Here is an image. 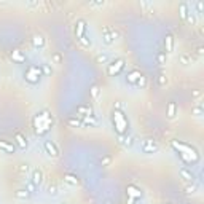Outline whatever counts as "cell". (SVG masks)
I'll use <instances>...</instances> for the list:
<instances>
[{
  "label": "cell",
  "instance_id": "cell-33",
  "mask_svg": "<svg viewBox=\"0 0 204 204\" xmlns=\"http://www.w3.org/2000/svg\"><path fill=\"white\" fill-rule=\"evenodd\" d=\"M166 81H168V80H166V77L161 75V77H160V85H166Z\"/></svg>",
  "mask_w": 204,
  "mask_h": 204
},
{
  "label": "cell",
  "instance_id": "cell-3",
  "mask_svg": "<svg viewBox=\"0 0 204 204\" xmlns=\"http://www.w3.org/2000/svg\"><path fill=\"white\" fill-rule=\"evenodd\" d=\"M113 123H115V126H116L118 134H123V133L126 131V128H128V121H126L124 115H123L121 112H120V110H115V112H113Z\"/></svg>",
  "mask_w": 204,
  "mask_h": 204
},
{
  "label": "cell",
  "instance_id": "cell-25",
  "mask_svg": "<svg viewBox=\"0 0 204 204\" xmlns=\"http://www.w3.org/2000/svg\"><path fill=\"white\" fill-rule=\"evenodd\" d=\"M40 69H42V73H43V75H51V73H53V70H51V67L48 66V64H43Z\"/></svg>",
  "mask_w": 204,
  "mask_h": 204
},
{
  "label": "cell",
  "instance_id": "cell-24",
  "mask_svg": "<svg viewBox=\"0 0 204 204\" xmlns=\"http://www.w3.org/2000/svg\"><path fill=\"white\" fill-rule=\"evenodd\" d=\"M179 61H180L182 66H188V64H190V56H188V54H182V56L179 58Z\"/></svg>",
  "mask_w": 204,
  "mask_h": 204
},
{
  "label": "cell",
  "instance_id": "cell-28",
  "mask_svg": "<svg viewBox=\"0 0 204 204\" xmlns=\"http://www.w3.org/2000/svg\"><path fill=\"white\" fill-rule=\"evenodd\" d=\"M53 59H54V62H56V64H59L62 61V56H61L59 53H56V54H53Z\"/></svg>",
  "mask_w": 204,
  "mask_h": 204
},
{
  "label": "cell",
  "instance_id": "cell-31",
  "mask_svg": "<svg viewBox=\"0 0 204 204\" xmlns=\"http://www.w3.org/2000/svg\"><path fill=\"white\" fill-rule=\"evenodd\" d=\"M193 113L196 115V116H199V115H201V107H196V108L193 110Z\"/></svg>",
  "mask_w": 204,
  "mask_h": 204
},
{
  "label": "cell",
  "instance_id": "cell-22",
  "mask_svg": "<svg viewBox=\"0 0 204 204\" xmlns=\"http://www.w3.org/2000/svg\"><path fill=\"white\" fill-rule=\"evenodd\" d=\"M188 13H190V11H188V5H187V3H182V5H180V16L187 19V18H188Z\"/></svg>",
  "mask_w": 204,
  "mask_h": 204
},
{
  "label": "cell",
  "instance_id": "cell-35",
  "mask_svg": "<svg viewBox=\"0 0 204 204\" xmlns=\"http://www.w3.org/2000/svg\"><path fill=\"white\" fill-rule=\"evenodd\" d=\"M92 94H94V96L97 94V88H96V86H92Z\"/></svg>",
  "mask_w": 204,
  "mask_h": 204
},
{
  "label": "cell",
  "instance_id": "cell-15",
  "mask_svg": "<svg viewBox=\"0 0 204 204\" xmlns=\"http://www.w3.org/2000/svg\"><path fill=\"white\" fill-rule=\"evenodd\" d=\"M32 42H34L35 48H43V46H45V39H43L42 35H35Z\"/></svg>",
  "mask_w": 204,
  "mask_h": 204
},
{
  "label": "cell",
  "instance_id": "cell-30",
  "mask_svg": "<svg viewBox=\"0 0 204 204\" xmlns=\"http://www.w3.org/2000/svg\"><path fill=\"white\" fill-rule=\"evenodd\" d=\"M97 62H107V56H105V54H99V56H97Z\"/></svg>",
  "mask_w": 204,
  "mask_h": 204
},
{
  "label": "cell",
  "instance_id": "cell-20",
  "mask_svg": "<svg viewBox=\"0 0 204 204\" xmlns=\"http://www.w3.org/2000/svg\"><path fill=\"white\" fill-rule=\"evenodd\" d=\"M166 51H172V48H174V39H172V35H168L166 37Z\"/></svg>",
  "mask_w": 204,
  "mask_h": 204
},
{
  "label": "cell",
  "instance_id": "cell-1",
  "mask_svg": "<svg viewBox=\"0 0 204 204\" xmlns=\"http://www.w3.org/2000/svg\"><path fill=\"white\" fill-rule=\"evenodd\" d=\"M51 124H53V120L50 118V115L46 112L40 113L39 116L35 118V129H37V133H39V134L46 133L51 128Z\"/></svg>",
  "mask_w": 204,
  "mask_h": 204
},
{
  "label": "cell",
  "instance_id": "cell-6",
  "mask_svg": "<svg viewBox=\"0 0 204 204\" xmlns=\"http://www.w3.org/2000/svg\"><path fill=\"white\" fill-rule=\"evenodd\" d=\"M102 34H104V43L105 45H112L115 40H116V32L115 31H112V29H108V27H104L102 29Z\"/></svg>",
  "mask_w": 204,
  "mask_h": 204
},
{
  "label": "cell",
  "instance_id": "cell-12",
  "mask_svg": "<svg viewBox=\"0 0 204 204\" xmlns=\"http://www.w3.org/2000/svg\"><path fill=\"white\" fill-rule=\"evenodd\" d=\"M180 175H182L185 180H190V182H194V179H196V177H194V174L191 171H188L187 168H182L180 169Z\"/></svg>",
  "mask_w": 204,
  "mask_h": 204
},
{
  "label": "cell",
  "instance_id": "cell-36",
  "mask_svg": "<svg viewBox=\"0 0 204 204\" xmlns=\"http://www.w3.org/2000/svg\"><path fill=\"white\" fill-rule=\"evenodd\" d=\"M166 204H171V202H166Z\"/></svg>",
  "mask_w": 204,
  "mask_h": 204
},
{
  "label": "cell",
  "instance_id": "cell-26",
  "mask_svg": "<svg viewBox=\"0 0 204 204\" xmlns=\"http://www.w3.org/2000/svg\"><path fill=\"white\" fill-rule=\"evenodd\" d=\"M67 123H69L70 126H75V128L81 124V121H80V120H77V118H69V121H67Z\"/></svg>",
  "mask_w": 204,
  "mask_h": 204
},
{
  "label": "cell",
  "instance_id": "cell-34",
  "mask_svg": "<svg viewBox=\"0 0 204 204\" xmlns=\"http://www.w3.org/2000/svg\"><path fill=\"white\" fill-rule=\"evenodd\" d=\"M100 163H102V164L105 166V164H108V163H110V158H108V156H105L104 160H100Z\"/></svg>",
  "mask_w": 204,
  "mask_h": 204
},
{
  "label": "cell",
  "instance_id": "cell-11",
  "mask_svg": "<svg viewBox=\"0 0 204 204\" xmlns=\"http://www.w3.org/2000/svg\"><path fill=\"white\" fill-rule=\"evenodd\" d=\"M85 29H86V26H85V21H83V19L77 21V29H75V32H77V37H78L80 40L83 39V35H85Z\"/></svg>",
  "mask_w": 204,
  "mask_h": 204
},
{
  "label": "cell",
  "instance_id": "cell-19",
  "mask_svg": "<svg viewBox=\"0 0 204 204\" xmlns=\"http://www.w3.org/2000/svg\"><path fill=\"white\" fill-rule=\"evenodd\" d=\"M14 196L18 199H27V198H29V191H27V190H18L14 193Z\"/></svg>",
  "mask_w": 204,
  "mask_h": 204
},
{
  "label": "cell",
  "instance_id": "cell-10",
  "mask_svg": "<svg viewBox=\"0 0 204 204\" xmlns=\"http://www.w3.org/2000/svg\"><path fill=\"white\" fill-rule=\"evenodd\" d=\"M42 180H43V174H42V171L34 169V171H32V183L37 187V185H40V183H42Z\"/></svg>",
  "mask_w": 204,
  "mask_h": 204
},
{
  "label": "cell",
  "instance_id": "cell-14",
  "mask_svg": "<svg viewBox=\"0 0 204 204\" xmlns=\"http://www.w3.org/2000/svg\"><path fill=\"white\" fill-rule=\"evenodd\" d=\"M175 115H177V105H175V102H169L168 104V116L174 118Z\"/></svg>",
  "mask_w": 204,
  "mask_h": 204
},
{
  "label": "cell",
  "instance_id": "cell-16",
  "mask_svg": "<svg viewBox=\"0 0 204 204\" xmlns=\"http://www.w3.org/2000/svg\"><path fill=\"white\" fill-rule=\"evenodd\" d=\"M128 194L131 198H141V191H139L136 187H133V185H129V187H128Z\"/></svg>",
  "mask_w": 204,
  "mask_h": 204
},
{
  "label": "cell",
  "instance_id": "cell-23",
  "mask_svg": "<svg viewBox=\"0 0 204 204\" xmlns=\"http://www.w3.org/2000/svg\"><path fill=\"white\" fill-rule=\"evenodd\" d=\"M46 193H48L50 196H56V194H58V187H56V185H50V187L46 188Z\"/></svg>",
  "mask_w": 204,
  "mask_h": 204
},
{
  "label": "cell",
  "instance_id": "cell-4",
  "mask_svg": "<svg viewBox=\"0 0 204 204\" xmlns=\"http://www.w3.org/2000/svg\"><path fill=\"white\" fill-rule=\"evenodd\" d=\"M43 148H45V153L51 156V158H58L59 156V148L56 147V144L51 142V141H45L43 142Z\"/></svg>",
  "mask_w": 204,
  "mask_h": 204
},
{
  "label": "cell",
  "instance_id": "cell-18",
  "mask_svg": "<svg viewBox=\"0 0 204 204\" xmlns=\"http://www.w3.org/2000/svg\"><path fill=\"white\" fill-rule=\"evenodd\" d=\"M120 139H121V144H123L124 147H131V145L134 144V139H133L131 136H124V137L120 136Z\"/></svg>",
  "mask_w": 204,
  "mask_h": 204
},
{
  "label": "cell",
  "instance_id": "cell-17",
  "mask_svg": "<svg viewBox=\"0 0 204 204\" xmlns=\"http://www.w3.org/2000/svg\"><path fill=\"white\" fill-rule=\"evenodd\" d=\"M11 58H13L16 62H24V61H26V58L22 56V53H21L19 50H14V51L11 53Z\"/></svg>",
  "mask_w": 204,
  "mask_h": 204
},
{
  "label": "cell",
  "instance_id": "cell-27",
  "mask_svg": "<svg viewBox=\"0 0 204 204\" xmlns=\"http://www.w3.org/2000/svg\"><path fill=\"white\" fill-rule=\"evenodd\" d=\"M66 182L70 183V185H77V183H78V180L73 177V175H67V177H66Z\"/></svg>",
  "mask_w": 204,
  "mask_h": 204
},
{
  "label": "cell",
  "instance_id": "cell-9",
  "mask_svg": "<svg viewBox=\"0 0 204 204\" xmlns=\"http://www.w3.org/2000/svg\"><path fill=\"white\" fill-rule=\"evenodd\" d=\"M0 150H3L5 153H8V155H11V153H14V145L13 144H10V142H6V141H0Z\"/></svg>",
  "mask_w": 204,
  "mask_h": 204
},
{
  "label": "cell",
  "instance_id": "cell-29",
  "mask_svg": "<svg viewBox=\"0 0 204 204\" xmlns=\"http://www.w3.org/2000/svg\"><path fill=\"white\" fill-rule=\"evenodd\" d=\"M158 62H160V64H164V62H166V54H164V53L158 54Z\"/></svg>",
  "mask_w": 204,
  "mask_h": 204
},
{
  "label": "cell",
  "instance_id": "cell-8",
  "mask_svg": "<svg viewBox=\"0 0 204 204\" xmlns=\"http://www.w3.org/2000/svg\"><path fill=\"white\" fill-rule=\"evenodd\" d=\"M141 77H142V73H141V72L133 70V72H129L128 75H126V80H128L129 83H133V85H137V81L141 80Z\"/></svg>",
  "mask_w": 204,
  "mask_h": 204
},
{
  "label": "cell",
  "instance_id": "cell-32",
  "mask_svg": "<svg viewBox=\"0 0 204 204\" xmlns=\"http://www.w3.org/2000/svg\"><path fill=\"white\" fill-rule=\"evenodd\" d=\"M196 8H198V11L201 13V11H202V8H204V5H202V2H198V3H196Z\"/></svg>",
  "mask_w": 204,
  "mask_h": 204
},
{
  "label": "cell",
  "instance_id": "cell-2",
  "mask_svg": "<svg viewBox=\"0 0 204 204\" xmlns=\"http://www.w3.org/2000/svg\"><path fill=\"white\" fill-rule=\"evenodd\" d=\"M42 75H43V73H42V69H40L39 66H31L29 69L24 72V78L29 81V83H32V85L39 83Z\"/></svg>",
  "mask_w": 204,
  "mask_h": 204
},
{
  "label": "cell",
  "instance_id": "cell-5",
  "mask_svg": "<svg viewBox=\"0 0 204 204\" xmlns=\"http://www.w3.org/2000/svg\"><path fill=\"white\" fill-rule=\"evenodd\" d=\"M141 150L147 155L150 153H155L156 150H158V144H156L155 141H152V139H145V141L141 144Z\"/></svg>",
  "mask_w": 204,
  "mask_h": 204
},
{
  "label": "cell",
  "instance_id": "cell-7",
  "mask_svg": "<svg viewBox=\"0 0 204 204\" xmlns=\"http://www.w3.org/2000/svg\"><path fill=\"white\" fill-rule=\"evenodd\" d=\"M124 67V61L123 59H116L113 62H110V66H108V73L110 75H116V73L120 72Z\"/></svg>",
  "mask_w": 204,
  "mask_h": 204
},
{
  "label": "cell",
  "instance_id": "cell-13",
  "mask_svg": "<svg viewBox=\"0 0 204 204\" xmlns=\"http://www.w3.org/2000/svg\"><path fill=\"white\" fill-rule=\"evenodd\" d=\"M14 141H16V144L19 145L21 148H26V147H27V139H26V136L21 134V133H18V134L14 136Z\"/></svg>",
  "mask_w": 204,
  "mask_h": 204
},
{
  "label": "cell",
  "instance_id": "cell-21",
  "mask_svg": "<svg viewBox=\"0 0 204 204\" xmlns=\"http://www.w3.org/2000/svg\"><path fill=\"white\" fill-rule=\"evenodd\" d=\"M77 113H85V116H89V113H91V107H88V105H81V107L77 108Z\"/></svg>",
  "mask_w": 204,
  "mask_h": 204
}]
</instances>
